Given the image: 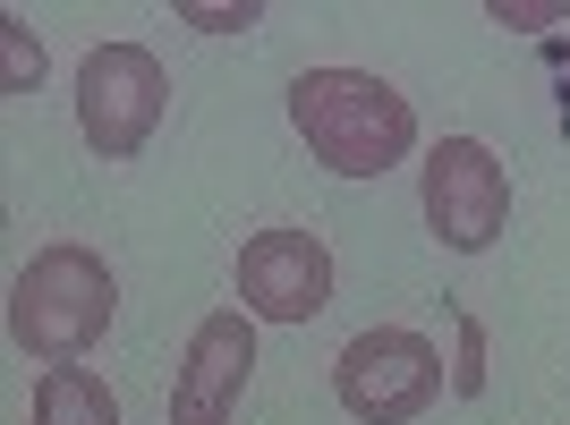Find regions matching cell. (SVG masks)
<instances>
[{"label":"cell","mask_w":570,"mask_h":425,"mask_svg":"<svg viewBox=\"0 0 570 425\" xmlns=\"http://www.w3.org/2000/svg\"><path fill=\"white\" fill-rule=\"evenodd\" d=\"M289 128L333 179H383L417 154V102L375 69H298L289 77Z\"/></svg>","instance_id":"6da1fadb"},{"label":"cell","mask_w":570,"mask_h":425,"mask_svg":"<svg viewBox=\"0 0 570 425\" xmlns=\"http://www.w3.org/2000/svg\"><path fill=\"white\" fill-rule=\"evenodd\" d=\"M119 315V281L111 264L77 238H51L18 264L9 281V340H18L35 366H86L102 349V332Z\"/></svg>","instance_id":"7a4b0ae2"},{"label":"cell","mask_w":570,"mask_h":425,"mask_svg":"<svg viewBox=\"0 0 570 425\" xmlns=\"http://www.w3.org/2000/svg\"><path fill=\"white\" fill-rule=\"evenodd\" d=\"M443 349L409 324H375L357 332L350 349L333 357V401L350 408L357 425H417L434 401H443Z\"/></svg>","instance_id":"3957f363"},{"label":"cell","mask_w":570,"mask_h":425,"mask_svg":"<svg viewBox=\"0 0 570 425\" xmlns=\"http://www.w3.org/2000/svg\"><path fill=\"white\" fill-rule=\"evenodd\" d=\"M170 111V77L145 43H95L77 60V137L102 162H137Z\"/></svg>","instance_id":"277c9868"},{"label":"cell","mask_w":570,"mask_h":425,"mask_svg":"<svg viewBox=\"0 0 570 425\" xmlns=\"http://www.w3.org/2000/svg\"><path fill=\"white\" fill-rule=\"evenodd\" d=\"M426 179H417V205H426V230L452 247V256H485L502 230H511V170L485 137H434L426 145Z\"/></svg>","instance_id":"5b68a950"},{"label":"cell","mask_w":570,"mask_h":425,"mask_svg":"<svg viewBox=\"0 0 570 425\" xmlns=\"http://www.w3.org/2000/svg\"><path fill=\"white\" fill-rule=\"evenodd\" d=\"M238 315H256V324H315V315L333 307V247L315 230H256L238 247Z\"/></svg>","instance_id":"8992f818"},{"label":"cell","mask_w":570,"mask_h":425,"mask_svg":"<svg viewBox=\"0 0 570 425\" xmlns=\"http://www.w3.org/2000/svg\"><path fill=\"white\" fill-rule=\"evenodd\" d=\"M247 383H256V315L222 307L188 332V357L170 375V425H230Z\"/></svg>","instance_id":"52a82bcc"},{"label":"cell","mask_w":570,"mask_h":425,"mask_svg":"<svg viewBox=\"0 0 570 425\" xmlns=\"http://www.w3.org/2000/svg\"><path fill=\"white\" fill-rule=\"evenodd\" d=\"M26 425H119V392L95 375V366H51V375L35 383Z\"/></svg>","instance_id":"ba28073f"},{"label":"cell","mask_w":570,"mask_h":425,"mask_svg":"<svg viewBox=\"0 0 570 425\" xmlns=\"http://www.w3.org/2000/svg\"><path fill=\"white\" fill-rule=\"evenodd\" d=\"M43 86V43L18 9H0V95H35Z\"/></svg>","instance_id":"9c48e42d"},{"label":"cell","mask_w":570,"mask_h":425,"mask_svg":"<svg viewBox=\"0 0 570 425\" xmlns=\"http://www.w3.org/2000/svg\"><path fill=\"white\" fill-rule=\"evenodd\" d=\"M476 392H485V324L452 315V401H476Z\"/></svg>","instance_id":"30bf717a"},{"label":"cell","mask_w":570,"mask_h":425,"mask_svg":"<svg viewBox=\"0 0 570 425\" xmlns=\"http://www.w3.org/2000/svg\"><path fill=\"white\" fill-rule=\"evenodd\" d=\"M179 26H196V34H247V26H264V0H179Z\"/></svg>","instance_id":"8fae6325"},{"label":"cell","mask_w":570,"mask_h":425,"mask_svg":"<svg viewBox=\"0 0 570 425\" xmlns=\"http://www.w3.org/2000/svg\"><path fill=\"white\" fill-rule=\"evenodd\" d=\"M485 18L511 34H546V26H570V0H485Z\"/></svg>","instance_id":"7c38bea8"}]
</instances>
